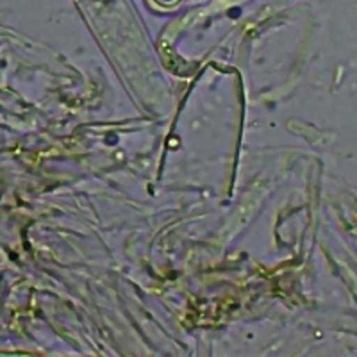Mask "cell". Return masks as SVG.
<instances>
[{
    "label": "cell",
    "instance_id": "obj_1",
    "mask_svg": "<svg viewBox=\"0 0 357 357\" xmlns=\"http://www.w3.org/2000/svg\"><path fill=\"white\" fill-rule=\"evenodd\" d=\"M162 2H167V0H162Z\"/></svg>",
    "mask_w": 357,
    "mask_h": 357
}]
</instances>
